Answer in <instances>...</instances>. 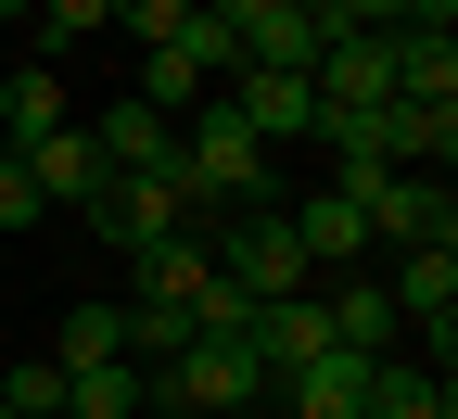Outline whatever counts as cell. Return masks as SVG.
<instances>
[{
  "label": "cell",
  "mask_w": 458,
  "mask_h": 419,
  "mask_svg": "<svg viewBox=\"0 0 458 419\" xmlns=\"http://www.w3.org/2000/svg\"><path fill=\"white\" fill-rule=\"evenodd\" d=\"M179 191H191L204 216H255V204H267V140H255L216 89H204V114H179Z\"/></svg>",
  "instance_id": "6da1fadb"
},
{
  "label": "cell",
  "mask_w": 458,
  "mask_h": 419,
  "mask_svg": "<svg viewBox=\"0 0 458 419\" xmlns=\"http://www.w3.org/2000/svg\"><path fill=\"white\" fill-rule=\"evenodd\" d=\"M191 216H204V204L179 191V165H140V178H102V204H89L77 229H89V242H114V255H128V267H140L153 242H179V229H191Z\"/></svg>",
  "instance_id": "7a4b0ae2"
},
{
  "label": "cell",
  "mask_w": 458,
  "mask_h": 419,
  "mask_svg": "<svg viewBox=\"0 0 458 419\" xmlns=\"http://www.w3.org/2000/svg\"><path fill=\"white\" fill-rule=\"evenodd\" d=\"M216 280L242 292V306H293V292H318L306 242H293V229H280L267 204H255V216H216Z\"/></svg>",
  "instance_id": "3957f363"
},
{
  "label": "cell",
  "mask_w": 458,
  "mask_h": 419,
  "mask_svg": "<svg viewBox=\"0 0 458 419\" xmlns=\"http://www.w3.org/2000/svg\"><path fill=\"white\" fill-rule=\"evenodd\" d=\"M369 242H394V255H408V242H458V191H445V178H420V165H394V178H369Z\"/></svg>",
  "instance_id": "277c9868"
},
{
  "label": "cell",
  "mask_w": 458,
  "mask_h": 419,
  "mask_svg": "<svg viewBox=\"0 0 458 419\" xmlns=\"http://www.w3.org/2000/svg\"><path fill=\"white\" fill-rule=\"evenodd\" d=\"M216 102H229V114H242V128H255L267 153L318 128V77H267V64H229V77H216Z\"/></svg>",
  "instance_id": "5b68a950"
},
{
  "label": "cell",
  "mask_w": 458,
  "mask_h": 419,
  "mask_svg": "<svg viewBox=\"0 0 458 419\" xmlns=\"http://www.w3.org/2000/svg\"><path fill=\"white\" fill-rule=\"evenodd\" d=\"M51 128H77V102H64V64L13 51V64H0V153H38Z\"/></svg>",
  "instance_id": "8992f818"
},
{
  "label": "cell",
  "mask_w": 458,
  "mask_h": 419,
  "mask_svg": "<svg viewBox=\"0 0 458 419\" xmlns=\"http://www.w3.org/2000/svg\"><path fill=\"white\" fill-rule=\"evenodd\" d=\"M318 102H331V114H369V102H394V38H382V26H344V38H318Z\"/></svg>",
  "instance_id": "52a82bcc"
},
{
  "label": "cell",
  "mask_w": 458,
  "mask_h": 419,
  "mask_svg": "<svg viewBox=\"0 0 458 419\" xmlns=\"http://www.w3.org/2000/svg\"><path fill=\"white\" fill-rule=\"evenodd\" d=\"M77 128L102 140V165H114V178H140V165H179V114H153L140 89H128V102H102V114H77Z\"/></svg>",
  "instance_id": "ba28073f"
},
{
  "label": "cell",
  "mask_w": 458,
  "mask_h": 419,
  "mask_svg": "<svg viewBox=\"0 0 458 419\" xmlns=\"http://www.w3.org/2000/svg\"><path fill=\"white\" fill-rule=\"evenodd\" d=\"M26 178H38V204H51V216H89L114 165H102V140H89V128H51V140L26 153Z\"/></svg>",
  "instance_id": "9c48e42d"
},
{
  "label": "cell",
  "mask_w": 458,
  "mask_h": 419,
  "mask_svg": "<svg viewBox=\"0 0 458 419\" xmlns=\"http://www.w3.org/2000/svg\"><path fill=\"white\" fill-rule=\"evenodd\" d=\"M280 229H293V242H306V267H318V280L369 255V216H357V204H344V191H331V178H318V191H306V204H280Z\"/></svg>",
  "instance_id": "30bf717a"
},
{
  "label": "cell",
  "mask_w": 458,
  "mask_h": 419,
  "mask_svg": "<svg viewBox=\"0 0 458 419\" xmlns=\"http://www.w3.org/2000/svg\"><path fill=\"white\" fill-rule=\"evenodd\" d=\"M267 406H280V419H369V356H344V343H331L318 369H293Z\"/></svg>",
  "instance_id": "8fae6325"
},
{
  "label": "cell",
  "mask_w": 458,
  "mask_h": 419,
  "mask_svg": "<svg viewBox=\"0 0 458 419\" xmlns=\"http://www.w3.org/2000/svg\"><path fill=\"white\" fill-rule=\"evenodd\" d=\"M382 38H394V102L458 114V26H382Z\"/></svg>",
  "instance_id": "7c38bea8"
},
{
  "label": "cell",
  "mask_w": 458,
  "mask_h": 419,
  "mask_svg": "<svg viewBox=\"0 0 458 419\" xmlns=\"http://www.w3.org/2000/svg\"><path fill=\"white\" fill-rule=\"evenodd\" d=\"M318 306H331V343L344 356H394V292L382 280H318Z\"/></svg>",
  "instance_id": "4fadbf2b"
},
{
  "label": "cell",
  "mask_w": 458,
  "mask_h": 419,
  "mask_svg": "<svg viewBox=\"0 0 458 419\" xmlns=\"http://www.w3.org/2000/svg\"><path fill=\"white\" fill-rule=\"evenodd\" d=\"M114 356H128V306H64V331H51V369H114Z\"/></svg>",
  "instance_id": "5bb4252c"
},
{
  "label": "cell",
  "mask_w": 458,
  "mask_h": 419,
  "mask_svg": "<svg viewBox=\"0 0 458 419\" xmlns=\"http://www.w3.org/2000/svg\"><path fill=\"white\" fill-rule=\"evenodd\" d=\"M140 394H153L140 356H114V369H77L64 381V419H140Z\"/></svg>",
  "instance_id": "9a60e30c"
},
{
  "label": "cell",
  "mask_w": 458,
  "mask_h": 419,
  "mask_svg": "<svg viewBox=\"0 0 458 419\" xmlns=\"http://www.w3.org/2000/svg\"><path fill=\"white\" fill-rule=\"evenodd\" d=\"M204 89H216V77L191 64L179 38H165V51H140V102H153V114H204Z\"/></svg>",
  "instance_id": "2e32d148"
},
{
  "label": "cell",
  "mask_w": 458,
  "mask_h": 419,
  "mask_svg": "<svg viewBox=\"0 0 458 419\" xmlns=\"http://www.w3.org/2000/svg\"><path fill=\"white\" fill-rule=\"evenodd\" d=\"M26 26H38V64H51V51H77V38L114 26V0H26Z\"/></svg>",
  "instance_id": "e0dca14e"
},
{
  "label": "cell",
  "mask_w": 458,
  "mask_h": 419,
  "mask_svg": "<svg viewBox=\"0 0 458 419\" xmlns=\"http://www.w3.org/2000/svg\"><path fill=\"white\" fill-rule=\"evenodd\" d=\"M0 406H13V419H64V369H51V356H13Z\"/></svg>",
  "instance_id": "ac0fdd59"
},
{
  "label": "cell",
  "mask_w": 458,
  "mask_h": 419,
  "mask_svg": "<svg viewBox=\"0 0 458 419\" xmlns=\"http://www.w3.org/2000/svg\"><path fill=\"white\" fill-rule=\"evenodd\" d=\"M114 26H128L140 51H165V38H179V26H191V0H114Z\"/></svg>",
  "instance_id": "d6986e66"
},
{
  "label": "cell",
  "mask_w": 458,
  "mask_h": 419,
  "mask_svg": "<svg viewBox=\"0 0 458 419\" xmlns=\"http://www.w3.org/2000/svg\"><path fill=\"white\" fill-rule=\"evenodd\" d=\"M51 204H38V178H26V153H0V229H38Z\"/></svg>",
  "instance_id": "ffe728a7"
},
{
  "label": "cell",
  "mask_w": 458,
  "mask_h": 419,
  "mask_svg": "<svg viewBox=\"0 0 458 419\" xmlns=\"http://www.w3.org/2000/svg\"><path fill=\"white\" fill-rule=\"evenodd\" d=\"M408 26H458V0H408Z\"/></svg>",
  "instance_id": "44dd1931"
},
{
  "label": "cell",
  "mask_w": 458,
  "mask_h": 419,
  "mask_svg": "<svg viewBox=\"0 0 458 419\" xmlns=\"http://www.w3.org/2000/svg\"><path fill=\"white\" fill-rule=\"evenodd\" d=\"M0 419H13V406H0Z\"/></svg>",
  "instance_id": "7402d4cb"
}]
</instances>
